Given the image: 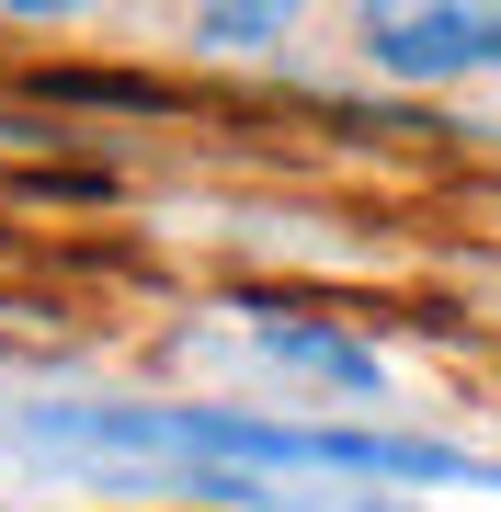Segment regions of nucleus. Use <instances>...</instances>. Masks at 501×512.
Segmentation results:
<instances>
[{
	"mask_svg": "<svg viewBox=\"0 0 501 512\" xmlns=\"http://www.w3.org/2000/svg\"><path fill=\"white\" fill-rule=\"evenodd\" d=\"M262 353H274V365L331 376V387H353V399H376V387H388V365H376L365 342H342V330H308V319H262Z\"/></svg>",
	"mask_w": 501,
	"mask_h": 512,
	"instance_id": "f03ea898",
	"label": "nucleus"
},
{
	"mask_svg": "<svg viewBox=\"0 0 501 512\" xmlns=\"http://www.w3.org/2000/svg\"><path fill=\"white\" fill-rule=\"evenodd\" d=\"M479 478H501V467H479Z\"/></svg>",
	"mask_w": 501,
	"mask_h": 512,
	"instance_id": "20e7f679",
	"label": "nucleus"
},
{
	"mask_svg": "<svg viewBox=\"0 0 501 512\" xmlns=\"http://www.w3.org/2000/svg\"><path fill=\"white\" fill-rule=\"evenodd\" d=\"M353 35H365V57L399 69V80H467V69H501V0H433V12L388 0V12L353 23Z\"/></svg>",
	"mask_w": 501,
	"mask_h": 512,
	"instance_id": "f257e3e1",
	"label": "nucleus"
},
{
	"mask_svg": "<svg viewBox=\"0 0 501 512\" xmlns=\"http://www.w3.org/2000/svg\"><path fill=\"white\" fill-rule=\"evenodd\" d=\"M262 35H285L274 0H251V12H194V46H262Z\"/></svg>",
	"mask_w": 501,
	"mask_h": 512,
	"instance_id": "7ed1b4c3",
	"label": "nucleus"
}]
</instances>
